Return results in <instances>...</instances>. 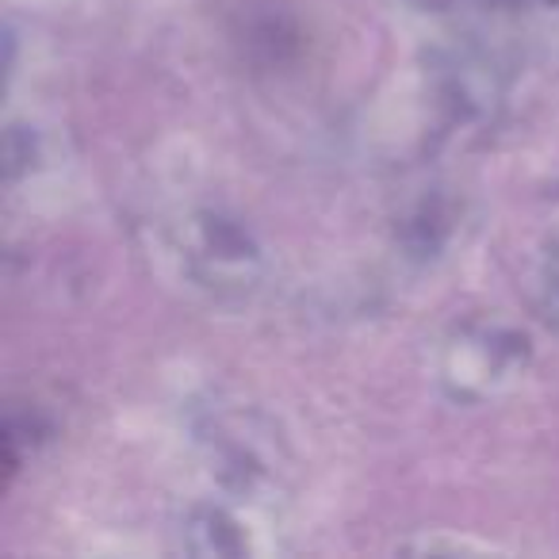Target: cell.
<instances>
[{
    "label": "cell",
    "mask_w": 559,
    "mask_h": 559,
    "mask_svg": "<svg viewBox=\"0 0 559 559\" xmlns=\"http://www.w3.org/2000/svg\"><path fill=\"white\" fill-rule=\"evenodd\" d=\"M180 257L203 288L246 292L261 276V246L241 223L215 211H200L180 230Z\"/></svg>",
    "instance_id": "2"
},
{
    "label": "cell",
    "mask_w": 559,
    "mask_h": 559,
    "mask_svg": "<svg viewBox=\"0 0 559 559\" xmlns=\"http://www.w3.org/2000/svg\"><path fill=\"white\" fill-rule=\"evenodd\" d=\"M540 304L548 319L559 322V246H551L540 264Z\"/></svg>",
    "instance_id": "6"
},
{
    "label": "cell",
    "mask_w": 559,
    "mask_h": 559,
    "mask_svg": "<svg viewBox=\"0 0 559 559\" xmlns=\"http://www.w3.org/2000/svg\"><path fill=\"white\" fill-rule=\"evenodd\" d=\"M35 157V134L27 127H9L4 134V169H9V180L20 177V169H27Z\"/></svg>",
    "instance_id": "5"
},
{
    "label": "cell",
    "mask_w": 559,
    "mask_h": 559,
    "mask_svg": "<svg viewBox=\"0 0 559 559\" xmlns=\"http://www.w3.org/2000/svg\"><path fill=\"white\" fill-rule=\"evenodd\" d=\"M403 238H406V249H411L414 257H433V253H441L444 241H449V223H444L441 211L426 203V207L406 223Z\"/></svg>",
    "instance_id": "4"
},
{
    "label": "cell",
    "mask_w": 559,
    "mask_h": 559,
    "mask_svg": "<svg viewBox=\"0 0 559 559\" xmlns=\"http://www.w3.org/2000/svg\"><path fill=\"white\" fill-rule=\"evenodd\" d=\"M533 360V342L525 330L506 322H475L444 345L441 380L460 403H487L510 391Z\"/></svg>",
    "instance_id": "1"
},
{
    "label": "cell",
    "mask_w": 559,
    "mask_h": 559,
    "mask_svg": "<svg viewBox=\"0 0 559 559\" xmlns=\"http://www.w3.org/2000/svg\"><path fill=\"white\" fill-rule=\"evenodd\" d=\"M180 544L192 556H207V559H238L249 556V548H253L246 525L226 506L215 502H200L185 513V521H180Z\"/></svg>",
    "instance_id": "3"
}]
</instances>
